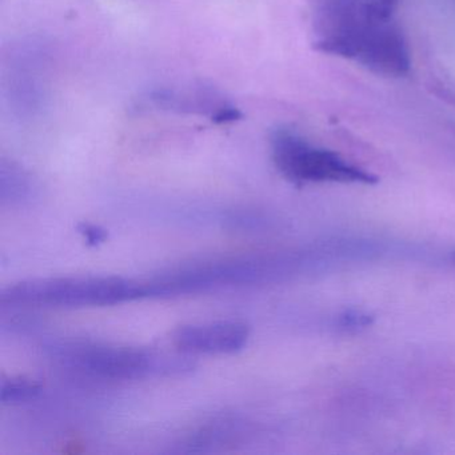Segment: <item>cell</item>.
Instances as JSON below:
<instances>
[{"mask_svg":"<svg viewBox=\"0 0 455 455\" xmlns=\"http://www.w3.org/2000/svg\"><path fill=\"white\" fill-rule=\"evenodd\" d=\"M315 46L319 52L355 60L386 76L399 78L411 68L409 46L401 28L393 20L372 22L364 17L362 9L339 14L335 26Z\"/></svg>","mask_w":455,"mask_h":455,"instance_id":"6da1fadb","label":"cell"},{"mask_svg":"<svg viewBox=\"0 0 455 455\" xmlns=\"http://www.w3.org/2000/svg\"><path fill=\"white\" fill-rule=\"evenodd\" d=\"M148 297L145 282L118 276H76L20 282L4 290L0 302L12 306L98 307Z\"/></svg>","mask_w":455,"mask_h":455,"instance_id":"7a4b0ae2","label":"cell"},{"mask_svg":"<svg viewBox=\"0 0 455 455\" xmlns=\"http://www.w3.org/2000/svg\"><path fill=\"white\" fill-rule=\"evenodd\" d=\"M271 153L276 169L291 182L369 186L378 182L371 172L350 164L334 151L311 145L290 130L274 132Z\"/></svg>","mask_w":455,"mask_h":455,"instance_id":"3957f363","label":"cell"},{"mask_svg":"<svg viewBox=\"0 0 455 455\" xmlns=\"http://www.w3.org/2000/svg\"><path fill=\"white\" fill-rule=\"evenodd\" d=\"M66 358L81 369L114 379H137L183 369V364H170V359L161 358L148 351L108 346L71 348L66 354Z\"/></svg>","mask_w":455,"mask_h":455,"instance_id":"277c9868","label":"cell"},{"mask_svg":"<svg viewBox=\"0 0 455 455\" xmlns=\"http://www.w3.org/2000/svg\"><path fill=\"white\" fill-rule=\"evenodd\" d=\"M249 339V329L238 322L190 324L177 330L174 343L180 350L198 354H233Z\"/></svg>","mask_w":455,"mask_h":455,"instance_id":"5b68a950","label":"cell"},{"mask_svg":"<svg viewBox=\"0 0 455 455\" xmlns=\"http://www.w3.org/2000/svg\"><path fill=\"white\" fill-rule=\"evenodd\" d=\"M41 393V387L28 379H9L0 386V401L6 404L23 403L31 401Z\"/></svg>","mask_w":455,"mask_h":455,"instance_id":"8992f818","label":"cell"},{"mask_svg":"<svg viewBox=\"0 0 455 455\" xmlns=\"http://www.w3.org/2000/svg\"><path fill=\"white\" fill-rule=\"evenodd\" d=\"M398 0H369L362 6L364 17L372 22H390L396 9Z\"/></svg>","mask_w":455,"mask_h":455,"instance_id":"52a82bcc","label":"cell"},{"mask_svg":"<svg viewBox=\"0 0 455 455\" xmlns=\"http://www.w3.org/2000/svg\"><path fill=\"white\" fill-rule=\"evenodd\" d=\"M371 316L362 311H346L338 318V327L343 331H359L371 324Z\"/></svg>","mask_w":455,"mask_h":455,"instance_id":"ba28073f","label":"cell"},{"mask_svg":"<svg viewBox=\"0 0 455 455\" xmlns=\"http://www.w3.org/2000/svg\"><path fill=\"white\" fill-rule=\"evenodd\" d=\"M79 230L92 244L100 243V242L105 241L106 236H108V234L102 228H97V226L86 225V223L79 226Z\"/></svg>","mask_w":455,"mask_h":455,"instance_id":"9c48e42d","label":"cell"},{"mask_svg":"<svg viewBox=\"0 0 455 455\" xmlns=\"http://www.w3.org/2000/svg\"><path fill=\"white\" fill-rule=\"evenodd\" d=\"M450 262L452 263V266H455V251L451 252V257H450Z\"/></svg>","mask_w":455,"mask_h":455,"instance_id":"30bf717a","label":"cell"}]
</instances>
